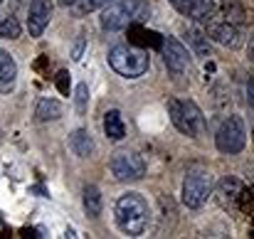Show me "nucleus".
<instances>
[{"mask_svg":"<svg viewBox=\"0 0 254 239\" xmlns=\"http://www.w3.org/2000/svg\"><path fill=\"white\" fill-rule=\"evenodd\" d=\"M15 84H17V62L7 50L0 47V94L15 91Z\"/></svg>","mask_w":254,"mask_h":239,"instance_id":"obj_11","label":"nucleus"},{"mask_svg":"<svg viewBox=\"0 0 254 239\" xmlns=\"http://www.w3.org/2000/svg\"><path fill=\"white\" fill-rule=\"evenodd\" d=\"M247 104L252 109V116H254V77L247 79Z\"/></svg>","mask_w":254,"mask_h":239,"instance_id":"obj_21","label":"nucleus"},{"mask_svg":"<svg viewBox=\"0 0 254 239\" xmlns=\"http://www.w3.org/2000/svg\"><path fill=\"white\" fill-rule=\"evenodd\" d=\"M205 32H207L210 40H215L217 45L230 47V50H240L242 42H245V40H242V30H240L235 22H230L227 17L220 20V15H215V17H210V20L205 22Z\"/></svg>","mask_w":254,"mask_h":239,"instance_id":"obj_8","label":"nucleus"},{"mask_svg":"<svg viewBox=\"0 0 254 239\" xmlns=\"http://www.w3.org/2000/svg\"><path fill=\"white\" fill-rule=\"evenodd\" d=\"M185 40H188V47H190V52H192L195 57H200V60L212 57L210 37H207V32H205L202 27H197V25L188 27V30H185Z\"/></svg>","mask_w":254,"mask_h":239,"instance_id":"obj_12","label":"nucleus"},{"mask_svg":"<svg viewBox=\"0 0 254 239\" xmlns=\"http://www.w3.org/2000/svg\"><path fill=\"white\" fill-rule=\"evenodd\" d=\"M77 2H79V0H60L62 7H69V5H77Z\"/></svg>","mask_w":254,"mask_h":239,"instance_id":"obj_24","label":"nucleus"},{"mask_svg":"<svg viewBox=\"0 0 254 239\" xmlns=\"http://www.w3.org/2000/svg\"><path fill=\"white\" fill-rule=\"evenodd\" d=\"M62 104L57 101V99H52V96H42L40 101H37V106H35V121H40V123H47V121H57V119H62Z\"/></svg>","mask_w":254,"mask_h":239,"instance_id":"obj_14","label":"nucleus"},{"mask_svg":"<svg viewBox=\"0 0 254 239\" xmlns=\"http://www.w3.org/2000/svg\"><path fill=\"white\" fill-rule=\"evenodd\" d=\"M168 116L173 126L188 138H197L205 131L202 109L192 99H168Z\"/></svg>","mask_w":254,"mask_h":239,"instance_id":"obj_4","label":"nucleus"},{"mask_svg":"<svg viewBox=\"0 0 254 239\" xmlns=\"http://www.w3.org/2000/svg\"><path fill=\"white\" fill-rule=\"evenodd\" d=\"M109 2H114V0H79L77 5H79L82 12H94V10H101L104 5H109Z\"/></svg>","mask_w":254,"mask_h":239,"instance_id":"obj_19","label":"nucleus"},{"mask_svg":"<svg viewBox=\"0 0 254 239\" xmlns=\"http://www.w3.org/2000/svg\"><path fill=\"white\" fill-rule=\"evenodd\" d=\"M0 2H2V0H0Z\"/></svg>","mask_w":254,"mask_h":239,"instance_id":"obj_26","label":"nucleus"},{"mask_svg":"<svg viewBox=\"0 0 254 239\" xmlns=\"http://www.w3.org/2000/svg\"><path fill=\"white\" fill-rule=\"evenodd\" d=\"M64 79H67V72H60V89L67 94V84H64Z\"/></svg>","mask_w":254,"mask_h":239,"instance_id":"obj_23","label":"nucleus"},{"mask_svg":"<svg viewBox=\"0 0 254 239\" xmlns=\"http://www.w3.org/2000/svg\"><path fill=\"white\" fill-rule=\"evenodd\" d=\"M151 17V2L148 0H114L101 7L99 25L106 32L126 30L136 22H146Z\"/></svg>","mask_w":254,"mask_h":239,"instance_id":"obj_2","label":"nucleus"},{"mask_svg":"<svg viewBox=\"0 0 254 239\" xmlns=\"http://www.w3.org/2000/svg\"><path fill=\"white\" fill-rule=\"evenodd\" d=\"M106 62L124 79H138L151 67L148 52H143L138 47H131V45H116V47H111L109 55H106Z\"/></svg>","mask_w":254,"mask_h":239,"instance_id":"obj_3","label":"nucleus"},{"mask_svg":"<svg viewBox=\"0 0 254 239\" xmlns=\"http://www.w3.org/2000/svg\"><path fill=\"white\" fill-rule=\"evenodd\" d=\"M247 57L254 62V32L250 35V40H247Z\"/></svg>","mask_w":254,"mask_h":239,"instance_id":"obj_22","label":"nucleus"},{"mask_svg":"<svg viewBox=\"0 0 254 239\" xmlns=\"http://www.w3.org/2000/svg\"><path fill=\"white\" fill-rule=\"evenodd\" d=\"M109 173L119 182H133L146 175V160L133 151H116L109 160Z\"/></svg>","mask_w":254,"mask_h":239,"instance_id":"obj_7","label":"nucleus"},{"mask_svg":"<svg viewBox=\"0 0 254 239\" xmlns=\"http://www.w3.org/2000/svg\"><path fill=\"white\" fill-rule=\"evenodd\" d=\"M82 202H84V212L89 217H99L104 210V197H101V190L96 185H86L82 190Z\"/></svg>","mask_w":254,"mask_h":239,"instance_id":"obj_16","label":"nucleus"},{"mask_svg":"<svg viewBox=\"0 0 254 239\" xmlns=\"http://www.w3.org/2000/svg\"><path fill=\"white\" fill-rule=\"evenodd\" d=\"M0 17H2V12H0Z\"/></svg>","mask_w":254,"mask_h":239,"instance_id":"obj_25","label":"nucleus"},{"mask_svg":"<svg viewBox=\"0 0 254 239\" xmlns=\"http://www.w3.org/2000/svg\"><path fill=\"white\" fill-rule=\"evenodd\" d=\"M52 0H30L27 7V30L30 37H42V32L47 30L50 20H52Z\"/></svg>","mask_w":254,"mask_h":239,"instance_id":"obj_10","label":"nucleus"},{"mask_svg":"<svg viewBox=\"0 0 254 239\" xmlns=\"http://www.w3.org/2000/svg\"><path fill=\"white\" fill-rule=\"evenodd\" d=\"M116 227L128 237H141L151 225V207L141 192H124L114 205Z\"/></svg>","mask_w":254,"mask_h":239,"instance_id":"obj_1","label":"nucleus"},{"mask_svg":"<svg viewBox=\"0 0 254 239\" xmlns=\"http://www.w3.org/2000/svg\"><path fill=\"white\" fill-rule=\"evenodd\" d=\"M69 151L77 156V158H91L94 151H96V143L91 138V133L84 128H77L69 133Z\"/></svg>","mask_w":254,"mask_h":239,"instance_id":"obj_13","label":"nucleus"},{"mask_svg":"<svg viewBox=\"0 0 254 239\" xmlns=\"http://www.w3.org/2000/svg\"><path fill=\"white\" fill-rule=\"evenodd\" d=\"M212 195V175L205 168H190L183 180V205L197 210Z\"/></svg>","mask_w":254,"mask_h":239,"instance_id":"obj_6","label":"nucleus"},{"mask_svg":"<svg viewBox=\"0 0 254 239\" xmlns=\"http://www.w3.org/2000/svg\"><path fill=\"white\" fill-rule=\"evenodd\" d=\"M74 109H77L79 116H84L86 109H89V86L84 81L77 84V89H74Z\"/></svg>","mask_w":254,"mask_h":239,"instance_id":"obj_18","label":"nucleus"},{"mask_svg":"<svg viewBox=\"0 0 254 239\" xmlns=\"http://www.w3.org/2000/svg\"><path fill=\"white\" fill-rule=\"evenodd\" d=\"M84 50H86V40L79 35V37H77V42H74V47H72V60H74V62H79V60L84 57Z\"/></svg>","mask_w":254,"mask_h":239,"instance_id":"obj_20","label":"nucleus"},{"mask_svg":"<svg viewBox=\"0 0 254 239\" xmlns=\"http://www.w3.org/2000/svg\"><path fill=\"white\" fill-rule=\"evenodd\" d=\"M20 32H22V27H20L17 17H12V15H2L0 17V37L15 40V37H20Z\"/></svg>","mask_w":254,"mask_h":239,"instance_id":"obj_17","label":"nucleus"},{"mask_svg":"<svg viewBox=\"0 0 254 239\" xmlns=\"http://www.w3.org/2000/svg\"><path fill=\"white\" fill-rule=\"evenodd\" d=\"M163 62L168 67L170 74L175 77H183L190 72V64H192V52L175 37H166L163 40Z\"/></svg>","mask_w":254,"mask_h":239,"instance_id":"obj_9","label":"nucleus"},{"mask_svg":"<svg viewBox=\"0 0 254 239\" xmlns=\"http://www.w3.org/2000/svg\"><path fill=\"white\" fill-rule=\"evenodd\" d=\"M215 146H217V151L225 153V156H237V153H242L245 146H247V123H245V119L237 116V114L227 116V119L220 123L217 133H215Z\"/></svg>","mask_w":254,"mask_h":239,"instance_id":"obj_5","label":"nucleus"},{"mask_svg":"<svg viewBox=\"0 0 254 239\" xmlns=\"http://www.w3.org/2000/svg\"><path fill=\"white\" fill-rule=\"evenodd\" d=\"M104 133H106L109 141H124L126 138V123H124L119 109L106 111V116H104Z\"/></svg>","mask_w":254,"mask_h":239,"instance_id":"obj_15","label":"nucleus"}]
</instances>
